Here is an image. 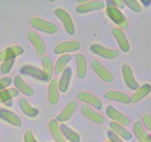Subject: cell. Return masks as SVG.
<instances>
[{
	"instance_id": "cell-30",
	"label": "cell",
	"mask_w": 151,
	"mask_h": 142,
	"mask_svg": "<svg viewBox=\"0 0 151 142\" xmlns=\"http://www.w3.org/2000/svg\"><path fill=\"white\" fill-rule=\"evenodd\" d=\"M19 95V91L16 88L5 89L0 91V104L10 101Z\"/></svg>"
},
{
	"instance_id": "cell-1",
	"label": "cell",
	"mask_w": 151,
	"mask_h": 142,
	"mask_svg": "<svg viewBox=\"0 0 151 142\" xmlns=\"http://www.w3.org/2000/svg\"><path fill=\"white\" fill-rule=\"evenodd\" d=\"M29 22L34 29L45 33L55 34L58 30V27L55 24L40 18H32L30 19Z\"/></svg>"
},
{
	"instance_id": "cell-21",
	"label": "cell",
	"mask_w": 151,
	"mask_h": 142,
	"mask_svg": "<svg viewBox=\"0 0 151 142\" xmlns=\"http://www.w3.org/2000/svg\"><path fill=\"white\" fill-rule=\"evenodd\" d=\"M109 127L111 129V131L124 140L128 141L132 138V134L127 129L115 121H111L109 123Z\"/></svg>"
},
{
	"instance_id": "cell-4",
	"label": "cell",
	"mask_w": 151,
	"mask_h": 142,
	"mask_svg": "<svg viewBox=\"0 0 151 142\" xmlns=\"http://www.w3.org/2000/svg\"><path fill=\"white\" fill-rule=\"evenodd\" d=\"M91 68L93 69V70L94 71V72H95L102 80H103V81L108 83H111L113 81V75H112L111 72L109 70L106 69V68L103 66V64L101 62H100L97 60H93L92 62H91Z\"/></svg>"
},
{
	"instance_id": "cell-39",
	"label": "cell",
	"mask_w": 151,
	"mask_h": 142,
	"mask_svg": "<svg viewBox=\"0 0 151 142\" xmlns=\"http://www.w3.org/2000/svg\"><path fill=\"white\" fill-rule=\"evenodd\" d=\"M106 142H110V141H106Z\"/></svg>"
},
{
	"instance_id": "cell-20",
	"label": "cell",
	"mask_w": 151,
	"mask_h": 142,
	"mask_svg": "<svg viewBox=\"0 0 151 142\" xmlns=\"http://www.w3.org/2000/svg\"><path fill=\"white\" fill-rule=\"evenodd\" d=\"M13 84L15 87H16L18 90L21 93H23L24 95L27 96L31 97L34 95V90L32 88V87L27 84L20 75H16L13 80Z\"/></svg>"
},
{
	"instance_id": "cell-28",
	"label": "cell",
	"mask_w": 151,
	"mask_h": 142,
	"mask_svg": "<svg viewBox=\"0 0 151 142\" xmlns=\"http://www.w3.org/2000/svg\"><path fill=\"white\" fill-rule=\"evenodd\" d=\"M60 129L63 137L66 138L68 141H69L70 142H80L81 137L79 135L75 133L69 126L64 124H61L60 125Z\"/></svg>"
},
{
	"instance_id": "cell-11",
	"label": "cell",
	"mask_w": 151,
	"mask_h": 142,
	"mask_svg": "<svg viewBox=\"0 0 151 142\" xmlns=\"http://www.w3.org/2000/svg\"><path fill=\"white\" fill-rule=\"evenodd\" d=\"M24 53V49L21 46L14 45L7 47L0 52V62H4L8 59H15Z\"/></svg>"
},
{
	"instance_id": "cell-26",
	"label": "cell",
	"mask_w": 151,
	"mask_h": 142,
	"mask_svg": "<svg viewBox=\"0 0 151 142\" xmlns=\"http://www.w3.org/2000/svg\"><path fill=\"white\" fill-rule=\"evenodd\" d=\"M21 73L23 75H29L38 80H43L42 70L32 65H24L21 68Z\"/></svg>"
},
{
	"instance_id": "cell-33",
	"label": "cell",
	"mask_w": 151,
	"mask_h": 142,
	"mask_svg": "<svg viewBox=\"0 0 151 142\" xmlns=\"http://www.w3.org/2000/svg\"><path fill=\"white\" fill-rule=\"evenodd\" d=\"M123 1L125 3V4H126L128 7H130L134 11L137 12V13H139V12L141 11V6L139 5V4L137 1H134V0H125V1Z\"/></svg>"
},
{
	"instance_id": "cell-35",
	"label": "cell",
	"mask_w": 151,
	"mask_h": 142,
	"mask_svg": "<svg viewBox=\"0 0 151 142\" xmlns=\"http://www.w3.org/2000/svg\"><path fill=\"white\" fill-rule=\"evenodd\" d=\"M107 7H114L117 9L124 8L125 7V3L123 1L120 0H109L106 2Z\"/></svg>"
},
{
	"instance_id": "cell-9",
	"label": "cell",
	"mask_w": 151,
	"mask_h": 142,
	"mask_svg": "<svg viewBox=\"0 0 151 142\" xmlns=\"http://www.w3.org/2000/svg\"><path fill=\"white\" fill-rule=\"evenodd\" d=\"M106 114H107V115L109 118H111L112 120H114L115 122L118 123V124H122L124 126L130 125L131 121L128 118V117H127L123 113L119 112V110H117L116 108H114L111 105H110V106L107 107V109H106Z\"/></svg>"
},
{
	"instance_id": "cell-22",
	"label": "cell",
	"mask_w": 151,
	"mask_h": 142,
	"mask_svg": "<svg viewBox=\"0 0 151 142\" xmlns=\"http://www.w3.org/2000/svg\"><path fill=\"white\" fill-rule=\"evenodd\" d=\"M71 78H72V69L69 67H67L63 71L61 77L58 81V87L60 92L66 93L67 91L70 84Z\"/></svg>"
},
{
	"instance_id": "cell-18",
	"label": "cell",
	"mask_w": 151,
	"mask_h": 142,
	"mask_svg": "<svg viewBox=\"0 0 151 142\" xmlns=\"http://www.w3.org/2000/svg\"><path fill=\"white\" fill-rule=\"evenodd\" d=\"M77 108H78V103L75 101H72L69 102L64 107V109L58 115L56 120L59 122H66L73 115Z\"/></svg>"
},
{
	"instance_id": "cell-12",
	"label": "cell",
	"mask_w": 151,
	"mask_h": 142,
	"mask_svg": "<svg viewBox=\"0 0 151 142\" xmlns=\"http://www.w3.org/2000/svg\"><path fill=\"white\" fill-rule=\"evenodd\" d=\"M81 112L83 115L89 119L90 121L98 124H103L105 122V118L103 115L94 111L91 106L87 104H83L81 106Z\"/></svg>"
},
{
	"instance_id": "cell-3",
	"label": "cell",
	"mask_w": 151,
	"mask_h": 142,
	"mask_svg": "<svg viewBox=\"0 0 151 142\" xmlns=\"http://www.w3.org/2000/svg\"><path fill=\"white\" fill-rule=\"evenodd\" d=\"M54 13L63 24L65 30L69 35H73L75 33V28L72 17L66 10L61 8H57L54 10Z\"/></svg>"
},
{
	"instance_id": "cell-37",
	"label": "cell",
	"mask_w": 151,
	"mask_h": 142,
	"mask_svg": "<svg viewBox=\"0 0 151 142\" xmlns=\"http://www.w3.org/2000/svg\"><path fill=\"white\" fill-rule=\"evenodd\" d=\"M24 142H37L34 137L33 133L31 130H28L25 133L24 135Z\"/></svg>"
},
{
	"instance_id": "cell-32",
	"label": "cell",
	"mask_w": 151,
	"mask_h": 142,
	"mask_svg": "<svg viewBox=\"0 0 151 142\" xmlns=\"http://www.w3.org/2000/svg\"><path fill=\"white\" fill-rule=\"evenodd\" d=\"M14 62L15 59H8V60L4 61L0 67V70H1V73L4 74V75L9 73L14 64Z\"/></svg>"
},
{
	"instance_id": "cell-34",
	"label": "cell",
	"mask_w": 151,
	"mask_h": 142,
	"mask_svg": "<svg viewBox=\"0 0 151 142\" xmlns=\"http://www.w3.org/2000/svg\"><path fill=\"white\" fill-rule=\"evenodd\" d=\"M12 81H13V79L10 76L3 77L0 78V91L5 90V88H7L12 84Z\"/></svg>"
},
{
	"instance_id": "cell-24",
	"label": "cell",
	"mask_w": 151,
	"mask_h": 142,
	"mask_svg": "<svg viewBox=\"0 0 151 142\" xmlns=\"http://www.w3.org/2000/svg\"><path fill=\"white\" fill-rule=\"evenodd\" d=\"M19 106L20 107L21 110L22 111L24 115L27 116L31 117V118H34L36 117L38 115V110L36 108L33 107L31 106L27 101L26 99L24 98H21L19 100Z\"/></svg>"
},
{
	"instance_id": "cell-38",
	"label": "cell",
	"mask_w": 151,
	"mask_h": 142,
	"mask_svg": "<svg viewBox=\"0 0 151 142\" xmlns=\"http://www.w3.org/2000/svg\"><path fill=\"white\" fill-rule=\"evenodd\" d=\"M143 122H144L146 128L151 131V118L149 115H145L143 118Z\"/></svg>"
},
{
	"instance_id": "cell-23",
	"label": "cell",
	"mask_w": 151,
	"mask_h": 142,
	"mask_svg": "<svg viewBox=\"0 0 151 142\" xmlns=\"http://www.w3.org/2000/svg\"><path fill=\"white\" fill-rule=\"evenodd\" d=\"M77 64V75L80 78L83 79L87 73V61L84 55L79 53L75 56Z\"/></svg>"
},
{
	"instance_id": "cell-25",
	"label": "cell",
	"mask_w": 151,
	"mask_h": 142,
	"mask_svg": "<svg viewBox=\"0 0 151 142\" xmlns=\"http://www.w3.org/2000/svg\"><path fill=\"white\" fill-rule=\"evenodd\" d=\"M49 129H50L52 136L56 142H65V138L60 131V126L57 120L52 119L50 121Z\"/></svg>"
},
{
	"instance_id": "cell-13",
	"label": "cell",
	"mask_w": 151,
	"mask_h": 142,
	"mask_svg": "<svg viewBox=\"0 0 151 142\" xmlns=\"http://www.w3.org/2000/svg\"><path fill=\"white\" fill-rule=\"evenodd\" d=\"M78 98L81 101L85 102L86 103V104H88L91 105L97 109H101L102 106H103V103H102L101 100L94 95L88 93V92H80L78 95Z\"/></svg>"
},
{
	"instance_id": "cell-5",
	"label": "cell",
	"mask_w": 151,
	"mask_h": 142,
	"mask_svg": "<svg viewBox=\"0 0 151 142\" xmlns=\"http://www.w3.org/2000/svg\"><path fill=\"white\" fill-rule=\"evenodd\" d=\"M90 50L94 54L106 59H114L119 54V51L117 50L107 48L99 44H94L91 45Z\"/></svg>"
},
{
	"instance_id": "cell-17",
	"label": "cell",
	"mask_w": 151,
	"mask_h": 142,
	"mask_svg": "<svg viewBox=\"0 0 151 142\" xmlns=\"http://www.w3.org/2000/svg\"><path fill=\"white\" fill-rule=\"evenodd\" d=\"M122 72L126 85L131 90H135L138 89L139 84L136 81L135 78H134L131 67L128 64H123L122 66Z\"/></svg>"
},
{
	"instance_id": "cell-6",
	"label": "cell",
	"mask_w": 151,
	"mask_h": 142,
	"mask_svg": "<svg viewBox=\"0 0 151 142\" xmlns=\"http://www.w3.org/2000/svg\"><path fill=\"white\" fill-rule=\"evenodd\" d=\"M27 38L34 46L37 53L39 56H44L47 50V46L42 38L35 31H29L27 33Z\"/></svg>"
},
{
	"instance_id": "cell-19",
	"label": "cell",
	"mask_w": 151,
	"mask_h": 142,
	"mask_svg": "<svg viewBox=\"0 0 151 142\" xmlns=\"http://www.w3.org/2000/svg\"><path fill=\"white\" fill-rule=\"evenodd\" d=\"M58 78H55L50 81L48 87V99L52 105L57 104L59 101V87Z\"/></svg>"
},
{
	"instance_id": "cell-27",
	"label": "cell",
	"mask_w": 151,
	"mask_h": 142,
	"mask_svg": "<svg viewBox=\"0 0 151 142\" xmlns=\"http://www.w3.org/2000/svg\"><path fill=\"white\" fill-rule=\"evenodd\" d=\"M72 59L70 54H63L59 57L54 67V72L56 75H60L64 70L67 64Z\"/></svg>"
},
{
	"instance_id": "cell-16",
	"label": "cell",
	"mask_w": 151,
	"mask_h": 142,
	"mask_svg": "<svg viewBox=\"0 0 151 142\" xmlns=\"http://www.w3.org/2000/svg\"><path fill=\"white\" fill-rule=\"evenodd\" d=\"M104 98L107 100L119 102V103L125 104H128L131 102V97L128 94L122 92L115 91V90H110V91L106 92L104 94Z\"/></svg>"
},
{
	"instance_id": "cell-31",
	"label": "cell",
	"mask_w": 151,
	"mask_h": 142,
	"mask_svg": "<svg viewBox=\"0 0 151 142\" xmlns=\"http://www.w3.org/2000/svg\"><path fill=\"white\" fill-rule=\"evenodd\" d=\"M150 86L147 85V84L143 85L142 87H140L136 93H134V94L132 95V96L131 97V101L134 102V103H137V102L139 101L142 100L145 96H147V93L150 92Z\"/></svg>"
},
{
	"instance_id": "cell-29",
	"label": "cell",
	"mask_w": 151,
	"mask_h": 142,
	"mask_svg": "<svg viewBox=\"0 0 151 142\" xmlns=\"http://www.w3.org/2000/svg\"><path fill=\"white\" fill-rule=\"evenodd\" d=\"M134 131L137 138L141 142H151V138L147 135L139 121H137L134 125Z\"/></svg>"
},
{
	"instance_id": "cell-10",
	"label": "cell",
	"mask_w": 151,
	"mask_h": 142,
	"mask_svg": "<svg viewBox=\"0 0 151 142\" xmlns=\"http://www.w3.org/2000/svg\"><path fill=\"white\" fill-rule=\"evenodd\" d=\"M111 33L113 34L114 37L116 40L119 45V48L123 52H128L130 50V44L125 36V33L121 30L120 28H114L111 30Z\"/></svg>"
},
{
	"instance_id": "cell-40",
	"label": "cell",
	"mask_w": 151,
	"mask_h": 142,
	"mask_svg": "<svg viewBox=\"0 0 151 142\" xmlns=\"http://www.w3.org/2000/svg\"><path fill=\"white\" fill-rule=\"evenodd\" d=\"M150 138H151V136H150Z\"/></svg>"
},
{
	"instance_id": "cell-8",
	"label": "cell",
	"mask_w": 151,
	"mask_h": 142,
	"mask_svg": "<svg viewBox=\"0 0 151 142\" xmlns=\"http://www.w3.org/2000/svg\"><path fill=\"white\" fill-rule=\"evenodd\" d=\"M81 48V44L78 41H66L64 42H61L56 45L55 47L54 52L55 54L60 55L66 53H71L78 50Z\"/></svg>"
},
{
	"instance_id": "cell-15",
	"label": "cell",
	"mask_w": 151,
	"mask_h": 142,
	"mask_svg": "<svg viewBox=\"0 0 151 142\" xmlns=\"http://www.w3.org/2000/svg\"><path fill=\"white\" fill-rule=\"evenodd\" d=\"M0 118L14 127H20L22 125V120L20 117L9 109L1 108Z\"/></svg>"
},
{
	"instance_id": "cell-14",
	"label": "cell",
	"mask_w": 151,
	"mask_h": 142,
	"mask_svg": "<svg viewBox=\"0 0 151 142\" xmlns=\"http://www.w3.org/2000/svg\"><path fill=\"white\" fill-rule=\"evenodd\" d=\"M42 62V72H43V81L45 82H50L52 78L53 63L51 58L48 56H43L41 58Z\"/></svg>"
},
{
	"instance_id": "cell-36",
	"label": "cell",
	"mask_w": 151,
	"mask_h": 142,
	"mask_svg": "<svg viewBox=\"0 0 151 142\" xmlns=\"http://www.w3.org/2000/svg\"><path fill=\"white\" fill-rule=\"evenodd\" d=\"M107 135L110 142H123L122 139L117 135L115 134L113 131H111V130H109L108 131Z\"/></svg>"
},
{
	"instance_id": "cell-7",
	"label": "cell",
	"mask_w": 151,
	"mask_h": 142,
	"mask_svg": "<svg viewBox=\"0 0 151 142\" xmlns=\"http://www.w3.org/2000/svg\"><path fill=\"white\" fill-rule=\"evenodd\" d=\"M105 7V3L102 1L96 0V1H90L79 4L76 7V12L78 13L83 14V13H89L94 10H102Z\"/></svg>"
},
{
	"instance_id": "cell-2",
	"label": "cell",
	"mask_w": 151,
	"mask_h": 142,
	"mask_svg": "<svg viewBox=\"0 0 151 142\" xmlns=\"http://www.w3.org/2000/svg\"><path fill=\"white\" fill-rule=\"evenodd\" d=\"M106 13L108 16L121 28V30H126L128 28V20L125 15L119 9L114 7H107Z\"/></svg>"
}]
</instances>
